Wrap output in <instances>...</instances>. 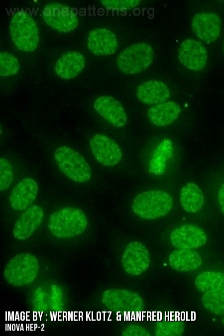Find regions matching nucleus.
<instances>
[{
  "instance_id": "1",
  "label": "nucleus",
  "mask_w": 224,
  "mask_h": 336,
  "mask_svg": "<svg viewBox=\"0 0 224 336\" xmlns=\"http://www.w3.org/2000/svg\"><path fill=\"white\" fill-rule=\"evenodd\" d=\"M88 224L86 214L80 209L66 207L53 212L49 217L48 227L59 238H69L82 233Z\"/></svg>"
},
{
  "instance_id": "2",
  "label": "nucleus",
  "mask_w": 224,
  "mask_h": 336,
  "mask_svg": "<svg viewBox=\"0 0 224 336\" xmlns=\"http://www.w3.org/2000/svg\"><path fill=\"white\" fill-rule=\"evenodd\" d=\"M173 204V199L168 193L153 190L137 195L132 201L131 209L140 218L154 220L166 215Z\"/></svg>"
},
{
  "instance_id": "3",
  "label": "nucleus",
  "mask_w": 224,
  "mask_h": 336,
  "mask_svg": "<svg viewBox=\"0 0 224 336\" xmlns=\"http://www.w3.org/2000/svg\"><path fill=\"white\" fill-rule=\"evenodd\" d=\"M11 38L17 48L23 52L34 51L39 42L38 28L34 19L27 11L18 10L9 24Z\"/></svg>"
},
{
  "instance_id": "4",
  "label": "nucleus",
  "mask_w": 224,
  "mask_h": 336,
  "mask_svg": "<svg viewBox=\"0 0 224 336\" xmlns=\"http://www.w3.org/2000/svg\"><path fill=\"white\" fill-rule=\"evenodd\" d=\"M54 158L59 170L71 180L83 183L91 179L92 172L89 164L80 153L73 148L60 146L55 150Z\"/></svg>"
},
{
  "instance_id": "5",
  "label": "nucleus",
  "mask_w": 224,
  "mask_h": 336,
  "mask_svg": "<svg viewBox=\"0 0 224 336\" xmlns=\"http://www.w3.org/2000/svg\"><path fill=\"white\" fill-rule=\"evenodd\" d=\"M39 269L37 258L28 252L19 253L10 258L3 271L5 280L14 286L31 283L37 277Z\"/></svg>"
},
{
  "instance_id": "6",
  "label": "nucleus",
  "mask_w": 224,
  "mask_h": 336,
  "mask_svg": "<svg viewBox=\"0 0 224 336\" xmlns=\"http://www.w3.org/2000/svg\"><path fill=\"white\" fill-rule=\"evenodd\" d=\"M154 50L145 42L133 44L123 50L118 55L116 65L124 74L134 75L146 70L152 64Z\"/></svg>"
},
{
  "instance_id": "7",
  "label": "nucleus",
  "mask_w": 224,
  "mask_h": 336,
  "mask_svg": "<svg viewBox=\"0 0 224 336\" xmlns=\"http://www.w3.org/2000/svg\"><path fill=\"white\" fill-rule=\"evenodd\" d=\"M102 301L111 311L118 313H137L145 308L144 301L138 294L124 289L106 290L102 294Z\"/></svg>"
},
{
  "instance_id": "8",
  "label": "nucleus",
  "mask_w": 224,
  "mask_h": 336,
  "mask_svg": "<svg viewBox=\"0 0 224 336\" xmlns=\"http://www.w3.org/2000/svg\"><path fill=\"white\" fill-rule=\"evenodd\" d=\"M42 17L49 27L61 32L73 30L78 23L77 13L73 8L59 3L46 4L42 10Z\"/></svg>"
},
{
  "instance_id": "9",
  "label": "nucleus",
  "mask_w": 224,
  "mask_h": 336,
  "mask_svg": "<svg viewBox=\"0 0 224 336\" xmlns=\"http://www.w3.org/2000/svg\"><path fill=\"white\" fill-rule=\"evenodd\" d=\"M89 145L95 159L105 166H115L121 160L122 153L119 146L106 135H94L90 140Z\"/></svg>"
},
{
  "instance_id": "10",
  "label": "nucleus",
  "mask_w": 224,
  "mask_h": 336,
  "mask_svg": "<svg viewBox=\"0 0 224 336\" xmlns=\"http://www.w3.org/2000/svg\"><path fill=\"white\" fill-rule=\"evenodd\" d=\"M221 28V19L215 12L197 13L191 21L193 32L200 40L207 44L213 43L219 38Z\"/></svg>"
},
{
  "instance_id": "11",
  "label": "nucleus",
  "mask_w": 224,
  "mask_h": 336,
  "mask_svg": "<svg viewBox=\"0 0 224 336\" xmlns=\"http://www.w3.org/2000/svg\"><path fill=\"white\" fill-rule=\"evenodd\" d=\"M122 266L128 274L138 275L144 272L150 262L146 247L139 241H133L126 246L121 257Z\"/></svg>"
},
{
  "instance_id": "12",
  "label": "nucleus",
  "mask_w": 224,
  "mask_h": 336,
  "mask_svg": "<svg viewBox=\"0 0 224 336\" xmlns=\"http://www.w3.org/2000/svg\"><path fill=\"white\" fill-rule=\"evenodd\" d=\"M178 58L180 62L186 68L194 71H200L206 65L207 50L201 42L187 39L179 45Z\"/></svg>"
},
{
  "instance_id": "13",
  "label": "nucleus",
  "mask_w": 224,
  "mask_h": 336,
  "mask_svg": "<svg viewBox=\"0 0 224 336\" xmlns=\"http://www.w3.org/2000/svg\"><path fill=\"white\" fill-rule=\"evenodd\" d=\"M95 111L112 126L120 128L127 122V116L121 104L110 96H102L94 103Z\"/></svg>"
},
{
  "instance_id": "14",
  "label": "nucleus",
  "mask_w": 224,
  "mask_h": 336,
  "mask_svg": "<svg viewBox=\"0 0 224 336\" xmlns=\"http://www.w3.org/2000/svg\"><path fill=\"white\" fill-rule=\"evenodd\" d=\"M170 240L172 245L178 249H193L204 245L207 236L200 227L186 224L175 228L171 232Z\"/></svg>"
},
{
  "instance_id": "15",
  "label": "nucleus",
  "mask_w": 224,
  "mask_h": 336,
  "mask_svg": "<svg viewBox=\"0 0 224 336\" xmlns=\"http://www.w3.org/2000/svg\"><path fill=\"white\" fill-rule=\"evenodd\" d=\"M44 217L42 208L38 205L30 206L20 215L12 230L15 238L24 240L29 237L40 225Z\"/></svg>"
},
{
  "instance_id": "16",
  "label": "nucleus",
  "mask_w": 224,
  "mask_h": 336,
  "mask_svg": "<svg viewBox=\"0 0 224 336\" xmlns=\"http://www.w3.org/2000/svg\"><path fill=\"white\" fill-rule=\"evenodd\" d=\"M115 34L106 28H97L90 31L87 40L88 49L97 56H106L115 53L118 48Z\"/></svg>"
},
{
  "instance_id": "17",
  "label": "nucleus",
  "mask_w": 224,
  "mask_h": 336,
  "mask_svg": "<svg viewBox=\"0 0 224 336\" xmlns=\"http://www.w3.org/2000/svg\"><path fill=\"white\" fill-rule=\"evenodd\" d=\"M38 191V184L33 179H22L13 187L9 195L10 206L16 211L26 210L35 200Z\"/></svg>"
},
{
  "instance_id": "18",
  "label": "nucleus",
  "mask_w": 224,
  "mask_h": 336,
  "mask_svg": "<svg viewBox=\"0 0 224 336\" xmlns=\"http://www.w3.org/2000/svg\"><path fill=\"white\" fill-rule=\"evenodd\" d=\"M138 100L146 105H156L165 102L170 97L168 87L163 82L151 80L138 86L136 91Z\"/></svg>"
},
{
  "instance_id": "19",
  "label": "nucleus",
  "mask_w": 224,
  "mask_h": 336,
  "mask_svg": "<svg viewBox=\"0 0 224 336\" xmlns=\"http://www.w3.org/2000/svg\"><path fill=\"white\" fill-rule=\"evenodd\" d=\"M181 112L179 105L174 101L165 102L152 106L147 112L149 120L154 125L165 127L174 122Z\"/></svg>"
},
{
  "instance_id": "20",
  "label": "nucleus",
  "mask_w": 224,
  "mask_h": 336,
  "mask_svg": "<svg viewBox=\"0 0 224 336\" xmlns=\"http://www.w3.org/2000/svg\"><path fill=\"white\" fill-rule=\"evenodd\" d=\"M85 65L84 56L78 51H69L63 54L56 63L55 72L61 78H74L83 70Z\"/></svg>"
},
{
  "instance_id": "21",
  "label": "nucleus",
  "mask_w": 224,
  "mask_h": 336,
  "mask_svg": "<svg viewBox=\"0 0 224 336\" xmlns=\"http://www.w3.org/2000/svg\"><path fill=\"white\" fill-rule=\"evenodd\" d=\"M168 261L172 269L180 272L195 270L202 264V259L200 254L192 249L174 250L170 253Z\"/></svg>"
},
{
  "instance_id": "22",
  "label": "nucleus",
  "mask_w": 224,
  "mask_h": 336,
  "mask_svg": "<svg viewBox=\"0 0 224 336\" xmlns=\"http://www.w3.org/2000/svg\"><path fill=\"white\" fill-rule=\"evenodd\" d=\"M173 147L171 140L164 138L156 147L149 163V172L159 176L166 170L168 160L173 155Z\"/></svg>"
},
{
  "instance_id": "23",
  "label": "nucleus",
  "mask_w": 224,
  "mask_h": 336,
  "mask_svg": "<svg viewBox=\"0 0 224 336\" xmlns=\"http://www.w3.org/2000/svg\"><path fill=\"white\" fill-rule=\"evenodd\" d=\"M180 200L185 211L196 213L200 211L204 205V195L196 183L189 182L181 188Z\"/></svg>"
},
{
  "instance_id": "24",
  "label": "nucleus",
  "mask_w": 224,
  "mask_h": 336,
  "mask_svg": "<svg viewBox=\"0 0 224 336\" xmlns=\"http://www.w3.org/2000/svg\"><path fill=\"white\" fill-rule=\"evenodd\" d=\"M202 302L204 308L211 313L224 314V285L204 293Z\"/></svg>"
},
{
  "instance_id": "25",
  "label": "nucleus",
  "mask_w": 224,
  "mask_h": 336,
  "mask_svg": "<svg viewBox=\"0 0 224 336\" xmlns=\"http://www.w3.org/2000/svg\"><path fill=\"white\" fill-rule=\"evenodd\" d=\"M196 288L200 292L208 291L224 285V273L208 271L199 274L195 280Z\"/></svg>"
},
{
  "instance_id": "26",
  "label": "nucleus",
  "mask_w": 224,
  "mask_h": 336,
  "mask_svg": "<svg viewBox=\"0 0 224 336\" xmlns=\"http://www.w3.org/2000/svg\"><path fill=\"white\" fill-rule=\"evenodd\" d=\"M185 323L179 319L163 320L157 322L155 335L157 336H178L183 334Z\"/></svg>"
},
{
  "instance_id": "27",
  "label": "nucleus",
  "mask_w": 224,
  "mask_h": 336,
  "mask_svg": "<svg viewBox=\"0 0 224 336\" xmlns=\"http://www.w3.org/2000/svg\"><path fill=\"white\" fill-rule=\"evenodd\" d=\"M19 69V63L14 55L7 52H0V77H8L14 75L18 73Z\"/></svg>"
},
{
  "instance_id": "28",
  "label": "nucleus",
  "mask_w": 224,
  "mask_h": 336,
  "mask_svg": "<svg viewBox=\"0 0 224 336\" xmlns=\"http://www.w3.org/2000/svg\"><path fill=\"white\" fill-rule=\"evenodd\" d=\"M13 180V168L6 159L0 158V191L6 190L11 185Z\"/></svg>"
},
{
  "instance_id": "29",
  "label": "nucleus",
  "mask_w": 224,
  "mask_h": 336,
  "mask_svg": "<svg viewBox=\"0 0 224 336\" xmlns=\"http://www.w3.org/2000/svg\"><path fill=\"white\" fill-rule=\"evenodd\" d=\"M100 1L107 9L121 12L135 8L141 2L140 0H101Z\"/></svg>"
},
{
  "instance_id": "30",
  "label": "nucleus",
  "mask_w": 224,
  "mask_h": 336,
  "mask_svg": "<svg viewBox=\"0 0 224 336\" xmlns=\"http://www.w3.org/2000/svg\"><path fill=\"white\" fill-rule=\"evenodd\" d=\"M123 336H150L149 332L142 326L131 324L128 326L123 331L122 334Z\"/></svg>"
},
{
  "instance_id": "31",
  "label": "nucleus",
  "mask_w": 224,
  "mask_h": 336,
  "mask_svg": "<svg viewBox=\"0 0 224 336\" xmlns=\"http://www.w3.org/2000/svg\"><path fill=\"white\" fill-rule=\"evenodd\" d=\"M218 201L221 210L224 214V183L220 188L218 193Z\"/></svg>"
},
{
  "instance_id": "32",
  "label": "nucleus",
  "mask_w": 224,
  "mask_h": 336,
  "mask_svg": "<svg viewBox=\"0 0 224 336\" xmlns=\"http://www.w3.org/2000/svg\"><path fill=\"white\" fill-rule=\"evenodd\" d=\"M223 51H224V47H223Z\"/></svg>"
}]
</instances>
